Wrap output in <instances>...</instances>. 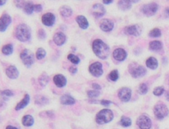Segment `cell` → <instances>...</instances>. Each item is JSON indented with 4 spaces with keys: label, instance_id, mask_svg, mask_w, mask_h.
<instances>
[{
    "label": "cell",
    "instance_id": "ee69618b",
    "mask_svg": "<svg viewBox=\"0 0 169 129\" xmlns=\"http://www.w3.org/2000/svg\"><path fill=\"white\" fill-rule=\"evenodd\" d=\"M100 104H101V105L103 106H109L112 104V103L109 100H105V99H103V100L100 101Z\"/></svg>",
    "mask_w": 169,
    "mask_h": 129
},
{
    "label": "cell",
    "instance_id": "e0dca14e",
    "mask_svg": "<svg viewBox=\"0 0 169 129\" xmlns=\"http://www.w3.org/2000/svg\"><path fill=\"white\" fill-rule=\"evenodd\" d=\"M6 75L7 76L10 78V79H17L18 75H19V72L18 70V69L16 68V66H10L7 68L6 70Z\"/></svg>",
    "mask_w": 169,
    "mask_h": 129
},
{
    "label": "cell",
    "instance_id": "484cf974",
    "mask_svg": "<svg viewBox=\"0 0 169 129\" xmlns=\"http://www.w3.org/2000/svg\"><path fill=\"white\" fill-rule=\"evenodd\" d=\"M163 48V43L159 41H153L149 43V49L151 51H160Z\"/></svg>",
    "mask_w": 169,
    "mask_h": 129
},
{
    "label": "cell",
    "instance_id": "f5cc1de1",
    "mask_svg": "<svg viewBox=\"0 0 169 129\" xmlns=\"http://www.w3.org/2000/svg\"><path fill=\"white\" fill-rule=\"evenodd\" d=\"M129 1H130L131 3H138L139 0H129Z\"/></svg>",
    "mask_w": 169,
    "mask_h": 129
},
{
    "label": "cell",
    "instance_id": "ffe728a7",
    "mask_svg": "<svg viewBox=\"0 0 169 129\" xmlns=\"http://www.w3.org/2000/svg\"><path fill=\"white\" fill-rule=\"evenodd\" d=\"M76 22H77L79 27L81 29H87L88 27H89V22L88 20L86 19V18L85 16H82V15H80V16H77L76 17Z\"/></svg>",
    "mask_w": 169,
    "mask_h": 129
},
{
    "label": "cell",
    "instance_id": "d6986e66",
    "mask_svg": "<svg viewBox=\"0 0 169 129\" xmlns=\"http://www.w3.org/2000/svg\"><path fill=\"white\" fill-rule=\"evenodd\" d=\"M53 81L55 85L59 87V88H62L66 85V77L62 75H57L53 78Z\"/></svg>",
    "mask_w": 169,
    "mask_h": 129
},
{
    "label": "cell",
    "instance_id": "74e56055",
    "mask_svg": "<svg viewBox=\"0 0 169 129\" xmlns=\"http://www.w3.org/2000/svg\"><path fill=\"white\" fill-rule=\"evenodd\" d=\"M100 91L99 90H90L87 92V95L89 98H91V99H94V98H96L98 96L100 95Z\"/></svg>",
    "mask_w": 169,
    "mask_h": 129
},
{
    "label": "cell",
    "instance_id": "2e32d148",
    "mask_svg": "<svg viewBox=\"0 0 169 129\" xmlns=\"http://www.w3.org/2000/svg\"><path fill=\"white\" fill-rule=\"evenodd\" d=\"M113 57L119 61H124L127 58V52L125 50H124L122 48H118L114 51Z\"/></svg>",
    "mask_w": 169,
    "mask_h": 129
},
{
    "label": "cell",
    "instance_id": "7c38bea8",
    "mask_svg": "<svg viewBox=\"0 0 169 129\" xmlns=\"http://www.w3.org/2000/svg\"><path fill=\"white\" fill-rule=\"evenodd\" d=\"M42 23L47 26V27H52L56 22V17L53 13H47L44 14L42 18Z\"/></svg>",
    "mask_w": 169,
    "mask_h": 129
},
{
    "label": "cell",
    "instance_id": "9c48e42d",
    "mask_svg": "<svg viewBox=\"0 0 169 129\" xmlns=\"http://www.w3.org/2000/svg\"><path fill=\"white\" fill-rule=\"evenodd\" d=\"M89 70L92 75L95 77H100L103 75V66L100 62H95L90 66Z\"/></svg>",
    "mask_w": 169,
    "mask_h": 129
},
{
    "label": "cell",
    "instance_id": "8d00e7d4",
    "mask_svg": "<svg viewBox=\"0 0 169 129\" xmlns=\"http://www.w3.org/2000/svg\"><path fill=\"white\" fill-rule=\"evenodd\" d=\"M148 90V85H147L146 84H141L139 87L138 92H139L140 94H147Z\"/></svg>",
    "mask_w": 169,
    "mask_h": 129
},
{
    "label": "cell",
    "instance_id": "f1b7e54d",
    "mask_svg": "<svg viewBox=\"0 0 169 129\" xmlns=\"http://www.w3.org/2000/svg\"><path fill=\"white\" fill-rule=\"evenodd\" d=\"M35 103L37 105H46L49 103V100L44 96L38 95L36 96V98H35Z\"/></svg>",
    "mask_w": 169,
    "mask_h": 129
},
{
    "label": "cell",
    "instance_id": "ba28073f",
    "mask_svg": "<svg viewBox=\"0 0 169 129\" xmlns=\"http://www.w3.org/2000/svg\"><path fill=\"white\" fill-rule=\"evenodd\" d=\"M136 123L140 129H150L152 127V121L146 115H141L138 118Z\"/></svg>",
    "mask_w": 169,
    "mask_h": 129
},
{
    "label": "cell",
    "instance_id": "52a82bcc",
    "mask_svg": "<svg viewBox=\"0 0 169 129\" xmlns=\"http://www.w3.org/2000/svg\"><path fill=\"white\" fill-rule=\"evenodd\" d=\"M158 9V5L155 3H151V4H148L144 5L141 8V11L142 13L148 17H151L157 13V11Z\"/></svg>",
    "mask_w": 169,
    "mask_h": 129
},
{
    "label": "cell",
    "instance_id": "7a4b0ae2",
    "mask_svg": "<svg viewBox=\"0 0 169 129\" xmlns=\"http://www.w3.org/2000/svg\"><path fill=\"white\" fill-rule=\"evenodd\" d=\"M15 37L22 42H26L31 38V30L26 24H20L15 30Z\"/></svg>",
    "mask_w": 169,
    "mask_h": 129
},
{
    "label": "cell",
    "instance_id": "4316f807",
    "mask_svg": "<svg viewBox=\"0 0 169 129\" xmlns=\"http://www.w3.org/2000/svg\"><path fill=\"white\" fill-rule=\"evenodd\" d=\"M22 122H23V124L24 125L25 127H31L34 123L33 117L31 116V115H25L24 117L23 118Z\"/></svg>",
    "mask_w": 169,
    "mask_h": 129
},
{
    "label": "cell",
    "instance_id": "c3c4849f",
    "mask_svg": "<svg viewBox=\"0 0 169 129\" xmlns=\"http://www.w3.org/2000/svg\"><path fill=\"white\" fill-rule=\"evenodd\" d=\"M7 2V0H0V6H3Z\"/></svg>",
    "mask_w": 169,
    "mask_h": 129
},
{
    "label": "cell",
    "instance_id": "3957f363",
    "mask_svg": "<svg viewBox=\"0 0 169 129\" xmlns=\"http://www.w3.org/2000/svg\"><path fill=\"white\" fill-rule=\"evenodd\" d=\"M113 118H114V113L111 110L102 109L97 113L95 121L98 124L102 125L111 122Z\"/></svg>",
    "mask_w": 169,
    "mask_h": 129
},
{
    "label": "cell",
    "instance_id": "d4e9b609",
    "mask_svg": "<svg viewBox=\"0 0 169 129\" xmlns=\"http://www.w3.org/2000/svg\"><path fill=\"white\" fill-rule=\"evenodd\" d=\"M118 6L121 10L125 11V10L130 9L132 4H131V2L129 0H120L118 3Z\"/></svg>",
    "mask_w": 169,
    "mask_h": 129
},
{
    "label": "cell",
    "instance_id": "44dd1931",
    "mask_svg": "<svg viewBox=\"0 0 169 129\" xmlns=\"http://www.w3.org/2000/svg\"><path fill=\"white\" fill-rule=\"evenodd\" d=\"M61 103L64 105H72L76 103L75 99L69 94H65L62 96L61 98Z\"/></svg>",
    "mask_w": 169,
    "mask_h": 129
},
{
    "label": "cell",
    "instance_id": "681fc988",
    "mask_svg": "<svg viewBox=\"0 0 169 129\" xmlns=\"http://www.w3.org/2000/svg\"><path fill=\"white\" fill-rule=\"evenodd\" d=\"M6 129H18L17 128H15V127H13V126H8Z\"/></svg>",
    "mask_w": 169,
    "mask_h": 129
},
{
    "label": "cell",
    "instance_id": "277c9868",
    "mask_svg": "<svg viewBox=\"0 0 169 129\" xmlns=\"http://www.w3.org/2000/svg\"><path fill=\"white\" fill-rule=\"evenodd\" d=\"M153 112H154L155 117L158 119H163L168 115V107L165 105L163 103H158L154 106L153 109Z\"/></svg>",
    "mask_w": 169,
    "mask_h": 129
},
{
    "label": "cell",
    "instance_id": "f6af8a7d",
    "mask_svg": "<svg viewBox=\"0 0 169 129\" xmlns=\"http://www.w3.org/2000/svg\"><path fill=\"white\" fill-rule=\"evenodd\" d=\"M69 71L71 74H72V75H75L76 72H77V69H76V67H74V66H71L69 68Z\"/></svg>",
    "mask_w": 169,
    "mask_h": 129
},
{
    "label": "cell",
    "instance_id": "f546056e",
    "mask_svg": "<svg viewBox=\"0 0 169 129\" xmlns=\"http://www.w3.org/2000/svg\"><path fill=\"white\" fill-rule=\"evenodd\" d=\"M2 52L5 56H9L13 52V47L12 44H7L2 48Z\"/></svg>",
    "mask_w": 169,
    "mask_h": 129
},
{
    "label": "cell",
    "instance_id": "9a60e30c",
    "mask_svg": "<svg viewBox=\"0 0 169 129\" xmlns=\"http://www.w3.org/2000/svg\"><path fill=\"white\" fill-rule=\"evenodd\" d=\"M92 13L95 18H101L105 13V9L100 4H95L92 7Z\"/></svg>",
    "mask_w": 169,
    "mask_h": 129
},
{
    "label": "cell",
    "instance_id": "8fae6325",
    "mask_svg": "<svg viewBox=\"0 0 169 129\" xmlns=\"http://www.w3.org/2000/svg\"><path fill=\"white\" fill-rule=\"evenodd\" d=\"M131 95H132V91L129 88H127V87L120 89L118 93V96L122 102L129 101V99H131Z\"/></svg>",
    "mask_w": 169,
    "mask_h": 129
},
{
    "label": "cell",
    "instance_id": "8992f818",
    "mask_svg": "<svg viewBox=\"0 0 169 129\" xmlns=\"http://www.w3.org/2000/svg\"><path fill=\"white\" fill-rule=\"evenodd\" d=\"M146 69L142 66H138V65H130L129 66V73L134 78H140L143 77L146 74Z\"/></svg>",
    "mask_w": 169,
    "mask_h": 129
},
{
    "label": "cell",
    "instance_id": "4dcf8cb0",
    "mask_svg": "<svg viewBox=\"0 0 169 129\" xmlns=\"http://www.w3.org/2000/svg\"><path fill=\"white\" fill-rule=\"evenodd\" d=\"M48 81H49V77L46 73H43V74L38 78L39 84L42 86V87L47 85L48 84Z\"/></svg>",
    "mask_w": 169,
    "mask_h": 129
},
{
    "label": "cell",
    "instance_id": "1f68e13d",
    "mask_svg": "<svg viewBox=\"0 0 169 129\" xmlns=\"http://www.w3.org/2000/svg\"><path fill=\"white\" fill-rule=\"evenodd\" d=\"M121 126L124 127V128H127V127H129L131 124H132V121L129 118V117H125V116H123L121 118L120 122Z\"/></svg>",
    "mask_w": 169,
    "mask_h": 129
},
{
    "label": "cell",
    "instance_id": "5b68a950",
    "mask_svg": "<svg viewBox=\"0 0 169 129\" xmlns=\"http://www.w3.org/2000/svg\"><path fill=\"white\" fill-rule=\"evenodd\" d=\"M20 58L25 66L28 67L33 66L34 63V54L28 49L23 50L20 54Z\"/></svg>",
    "mask_w": 169,
    "mask_h": 129
},
{
    "label": "cell",
    "instance_id": "ac0fdd59",
    "mask_svg": "<svg viewBox=\"0 0 169 129\" xmlns=\"http://www.w3.org/2000/svg\"><path fill=\"white\" fill-rule=\"evenodd\" d=\"M66 41V37L62 32H57L54 35L53 42L57 46H62Z\"/></svg>",
    "mask_w": 169,
    "mask_h": 129
},
{
    "label": "cell",
    "instance_id": "836d02e7",
    "mask_svg": "<svg viewBox=\"0 0 169 129\" xmlns=\"http://www.w3.org/2000/svg\"><path fill=\"white\" fill-rule=\"evenodd\" d=\"M67 58L71 62L75 64V65H77V64L80 63V58L76 56V55H74V54H69Z\"/></svg>",
    "mask_w": 169,
    "mask_h": 129
},
{
    "label": "cell",
    "instance_id": "4fadbf2b",
    "mask_svg": "<svg viewBox=\"0 0 169 129\" xmlns=\"http://www.w3.org/2000/svg\"><path fill=\"white\" fill-rule=\"evenodd\" d=\"M124 32L128 35H132V36H135L139 37L141 34L142 28L139 25H132V26H128L124 28Z\"/></svg>",
    "mask_w": 169,
    "mask_h": 129
},
{
    "label": "cell",
    "instance_id": "7bdbcfd3",
    "mask_svg": "<svg viewBox=\"0 0 169 129\" xmlns=\"http://www.w3.org/2000/svg\"><path fill=\"white\" fill-rule=\"evenodd\" d=\"M42 10V7L41 4H36L34 5V11L37 12V13H41Z\"/></svg>",
    "mask_w": 169,
    "mask_h": 129
},
{
    "label": "cell",
    "instance_id": "f35d334b",
    "mask_svg": "<svg viewBox=\"0 0 169 129\" xmlns=\"http://www.w3.org/2000/svg\"><path fill=\"white\" fill-rule=\"evenodd\" d=\"M164 93V88L163 87H157L153 90V94L156 96H161Z\"/></svg>",
    "mask_w": 169,
    "mask_h": 129
},
{
    "label": "cell",
    "instance_id": "7dc6e473",
    "mask_svg": "<svg viewBox=\"0 0 169 129\" xmlns=\"http://www.w3.org/2000/svg\"><path fill=\"white\" fill-rule=\"evenodd\" d=\"M112 2H113V0H103V3L105 4H111Z\"/></svg>",
    "mask_w": 169,
    "mask_h": 129
},
{
    "label": "cell",
    "instance_id": "83f0119b",
    "mask_svg": "<svg viewBox=\"0 0 169 129\" xmlns=\"http://www.w3.org/2000/svg\"><path fill=\"white\" fill-rule=\"evenodd\" d=\"M23 10H24V13H26L27 14H32L34 11V4H33V2L28 1V2L25 3Z\"/></svg>",
    "mask_w": 169,
    "mask_h": 129
},
{
    "label": "cell",
    "instance_id": "f907efd6",
    "mask_svg": "<svg viewBox=\"0 0 169 129\" xmlns=\"http://www.w3.org/2000/svg\"><path fill=\"white\" fill-rule=\"evenodd\" d=\"M165 12H166V14L168 15L169 16V8H166V10H165Z\"/></svg>",
    "mask_w": 169,
    "mask_h": 129
},
{
    "label": "cell",
    "instance_id": "816d5d0a",
    "mask_svg": "<svg viewBox=\"0 0 169 129\" xmlns=\"http://www.w3.org/2000/svg\"><path fill=\"white\" fill-rule=\"evenodd\" d=\"M166 99H167V100L169 101V92H168L167 94H166Z\"/></svg>",
    "mask_w": 169,
    "mask_h": 129
},
{
    "label": "cell",
    "instance_id": "30bf717a",
    "mask_svg": "<svg viewBox=\"0 0 169 129\" xmlns=\"http://www.w3.org/2000/svg\"><path fill=\"white\" fill-rule=\"evenodd\" d=\"M12 23V18L8 13H4L0 18V32H4Z\"/></svg>",
    "mask_w": 169,
    "mask_h": 129
},
{
    "label": "cell",
    "instance_id": "5bb4252c",
    "mask_svg": "<svg viewBox=\"0 0 169 129\" xmlns=\"http://www.w3.org/2000/svg\"><path fill=\"white\" fill-rule=\"evenodd\" d=\"M115 24L114 22L110 19H103L100 23V27L103 32H110L114 29Z\"/></svg>",
    "mask_w": 169,
    "mask_h": 129
},
{
    "label": "cell",
    "instance_id": "603a6c76",
    "mask_svg": "<svg viewBox=\"0 0 169 129\" xmlns=\"http://www.w3.org/2000/svg\"><path fill=\"white\" fill-rule=\"evenodd\" d=\"M146 66L151 70H155L158 66V60L154 57H149L146 61Z\"/></svg>",
    "mask_w": 169,
    "mask_h": 129
},
{
    "label": "cell",
    "instance_id": "7402d4cb",
    "mask_svg": "<svg viewBox=\"0 0 169 129\" xmlns=\"http://www.w3.org/2000/svg\"><path fill=\"white\" fill-rule=\"evenodd\" d=\"M29 101H30V97H29L28 94H26V95L24 96V98L20 101L19 103L17 104V106L15 107V109L20 110L24 109L25 107H27L28 104H29Z\"/></svg>",
    "mask_w": 169,
    "mask_h": 129
},
{
    "label": "cell",
    "instance_id": "60d3db41",
    "mask_svg": "<svg viewBox=\"0 0 169 129\" xmlns=\"http://www.w3.org/2000/svg\"><path fill=\"white\" fill-rule=\"evenodd\" d=\"M1 94L2 95L7 96V97H11V96L13 95V93L9 90H3L1 92Z\"/></svg>",
    "mask_w": 169,
    "mask_h": 129
},
{
    "label": "cell",
    "instance_id": "b9f144b4",
    "mask_svg": "<svg viewBox=\"0 0 169 129\" xmlns=\"http://www.w3.org/2000/svg\"><path fill=\"white\" fill-rule=\"evenodd\" d=\"M37 35H38V37L40 39H44L45 37H46V33H45V32H44L43 29H40L38 31V33H37Z\"/></svg>",
    "mask_w": 169,
    "mask_h": 129
},
{
    "label": "cell",
    "instance_id": "ab89813d",
    "mask_svg": "<svg viewBox=\"0 0 169 129\" xmlns=\"http://www.w3.org/2000/svg\"><path fill=\"white\" fill-rule=\"evenodd\" d=\"M25 0H14V4L17 8H23L25 5Z\"/></svg>",
    "mask_w": 169,
    "mask_h": 129
},
{
    "label": "cell",
    "instance_id": "cb8c5ba5",
    "mask_svg": "<svg viewBox=\"0 0 169 129\" xmlns=\"http://www.w3.org/2000/svg\"><path fill=\"white\" fill-rule=\"evenodd\" d=\"M60 13L63 18H70L72 15L73 12L71 8H69L67 6H62L60 8Z\"/></svg>",
    "mask_w": 169,
    "mask_h": 129
},
{
    "label": "cell",
    "instance_id": "bcb514c9",
    "mask_svg": "<svg viewBox=\"0 0 169 129\" xmlns=\"http://www.w3.org/2000/svg\"><path fill=\"white\" fill-rule=\"evenodd\" d=\"M92 86H93V88L95 89V90H101V87L100 85H98L96 83H94V84H92Z\"/></svg>",
    "mask_w": 169,
    "mask_h": 129
},
{
    "label": "cell",
    "instance_id": "e575fe53",
    "mask_svg": "<svg viewBox=\"0 0 169 129\" xmlns=\"http://www.w3.org/2000/svg\"><path fill=\"white\" fill-rule=\"evenodd\" d=\"M119 77H120L119 72H118V70H112V71L110 73V75H109V78H110V80H112V81H116V80H118Z\"/></svg>",
    "mask_w": 169,
    "mask_h": 129
},
{
    "label": "cell",
    "instance_id": "6da1fadb",
    "mask_svg": "<svg viewBox=\"0 0 169 129\" xmlns=\"http://www.w3.org/2000/svg\"><path fill=\"white\" fill-rule=\"evenodd\" d=\"M92 49L97 57L102 60H106L110 56V48L106 43L100 39H96L92 43Z\"/></svg>",
    "mask_w": 169,
    "mask_h": 129
},
{
    "label": "cell",
    "instance_id": "d6a6232c",
    "mask_svg": "<svg viewBox=\"0 0 169 129\" xmlns=\"http://www.w3.org/2000/svg\"><path fill=\"white\" fill-rule=\"evenodd\" d=\"M46 51L44 50L43 48H38L37 51V53H36V56H37V59L38 60H42L43 59L45 56H46Z\"/></svg>",
    "mask_w": 169,
    "mask_h": 129
},
{
    "label": "cell",
    "instance_id": "d590c367",
    "mask_svg": "<svg viewBox=\"0 0 169 129\" xmlns=\"http://www.w3.org/2000/svg\"><path fill=\"white\" fill-rule=\"evenodd\" d=\"M148 35H149V37H161V35H162V32H161V30H160V29L154 28L150 32Z\"/></svg>",
    "mask_w": 169,
    "mask_h": 129
}]
</instances>
